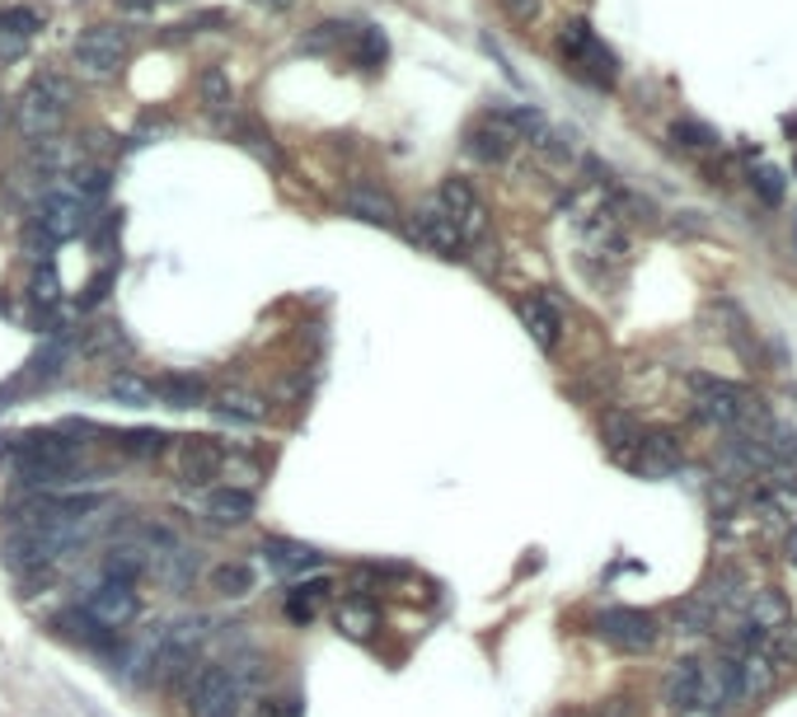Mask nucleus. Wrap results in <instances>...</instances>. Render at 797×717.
Wrapping results in <instances>:
<instances>
[{
  "instance_id": "6e6552de",
  "label": "nucleus",
  "mask_w": 797,
  "mask_h": 717,
  "mask_svg": "<svg viewBox=\"0 0 797 717\" xmlns=\"http://www.w3.org/2000/svg\"><path fill=\"white\" fill-rule=\"evenodd\" d=\"M136 614H142V601H136V591L127 582H104V586H94L90 591V601H85V620L99 624V628H127Z\"/></svg>"
},
{
  "instance_id": "0eeeda50",
  "label": "nucleus",
  "mask_w": 797,
  "mask_h": 717,
  "mask_svg": "<svg viewBox=\"0 0 797 717\" xmlns=\"http://www.w3.org/2000/svg\"><path fill=\"white\" fill-rule=\"evenodd\" d=\"M221 460L226 450L211 441V436H184V441L174 446V474L178 484L188 488H207L211 478H221Z\"/></svg>"
},
{
  "instance_id": "9b49d317",
  "label": "nucleus",
  "mask_w": 797,
  "mask_h": 717,
  "mask_svg": "<svg viewBox=\"0 0 797 717\" xmlns=\"http://www.w3.org/2000/svg\"><path fill=\"white\" fill-rule=\"evenodd\" d=\"M436 202H442V211L451 216L455 226H460V235H465V245L474 235H484V202H478V193L469 188V178H446L442 184V193H436Z\"/></svg>"
},
{
  "instance_id": "7c9ffc66",
  "label": "nucleus",
  "mask_w": 797,
  "mask_h": 717,
  "mask_svg": "<svg viewBox=\"0 0 797 717\" xmlns=\"http://www.w3.org/2000/svg\"><path fill=\"white\" fill-rule=\"evenodd\" d=\"M203 98H207V108H226L230 98H235L230 80H226L221 71H207V75H203Z\"/></svg>"
},
{
  "instance_id": "aec40b11",
  "label": "nucleus",
  "mask_w": 797,
  "mask_h": 717,
  "mask_svg": "<svg viewBox=\"0 0 797 717\" xmlns=\"http://www.w3.org/2000/svg\"><path fill=\"white\" fill-rule=\"evenodd\" d=\"M104 398H113V404H127V408H151L155 404V385L142 381V375H132V371H117L104 381Z\"/></svg>"
},
{
  "instance_id": "dca6fc26",
  "label": "nucleus",
  "mask_w": 797,
  "mask_h": 717,
  "mask_svg": "<svg viewBox=\"0 0 797 717\" xmlns=\"http://www.w3.org/2000/svg\"><path fill=\"white\" fill-rule=\"evenodd\" d=\"M38 29H43V14H38V10H29V6L0 10V52H6V56H19Z\"/></svg>"
},
{
  "instance_id": "39448f33",
  "label": "nucleus",
  "mask_w": 797,
  "mask_h": 717,
  "mask_svg": "<svg viewBox=\"0 0 797 717\" xmlns=\"http://www.w3.org/2000/svg\"><path fill=\"white\" fill-rule=\"evenodd\" d=\"M596 633H601L610 647L629 652V656L652 652V647H656V637H662V628H656L652 614L629 610V605H614V610H605V614H596Z\"/></svg>"
},
{
  "instance_id": "a211bd4d",
  "label": "nucleus",
  "mask_w": 797,
  "mask_h": 717,
  "mask_svg": "<svg viewBox=\"0 0 797 717\" xmlns=\"http://www.w3.org/2000/svg\"><path fill=\"white\" fill-rule=\"evenodd\" d=\"M155 385V404H169V408H193L207 398V385L197 375H159Z\"/></svg>"
},
{
  "instance_id": "f8f14e48",
  "label": "nucleus",
  "mask_w": 797,
  "mask_h": 717,
  "mask_svg": "<svg viewBox=\"0 0 797 717\" xmlns=\"http://www.w3.org/2000/svg\"><path fill=\"white\" fill-rule=\"evenodd\" d=\"M516 310H521V324L535 337V347L553 352L558 337H563V310H558V301H549V295H526Z\"/></svg>"
},
{
  "instance_id": "f03ea898",
  "label": "nucleus",
  "mask_w": 797,
  "mask_h": 717,
  "mask_svg": "<svg viewBox=\"0 0 797 717\" xmlns=\"http://www.w3.org/2000/svg\"><path fill=\"white\" fill-rule=\"evenodd\" d=\"M127 62V29L94 24L75 38V71L85 80H113Z\"/></svg>"
},
{
  "instance_id": "2f4dec72",
  "label": "nucleus",
  "mask_w": 797,
  "mask_h": 717,
  "mask_svg": "<svg viewBox=\"0 0 797 717\" xmlns=\"http://www.w3.org/2000/svg\"><path fill=\"white\" fill-rule=\"evenodd\" d=\"M123 450L127 455H159V450H165V432H127Z\"/></svg>"
},
{
  "instance_id": "f257e3e1",
  "label": "nucleus",
  "mask_w": 797,
  "mask_h": 717,
  "mask_svg": "<svg viewBox=\"0 0 797 717\" xmlns=\"http://www.w3.org/2000/svg\"><path fill=\"white\" fill-rule=\"evenodd\" d=\"M71 113V85L56 71H43L29 80V90L19 94V108H14V127L29 146H52V136L62 132Z\"/></svg>"
},
{
  "instance_id": "6ab92c4d",
  "label": "nucleus",
  "mask_w": 797,
  "mask_h": 717,
  "mask_svg": "<svg viewBox=\"0 0 797 717\" xmlns=\"http://www.w3.org/2000/svg\"><path fill=\"white\" fill-rule=\"evenodd\" d=\"M207 516L216 526H245L253 516V492H239V488H221L207 497Z\"/></svg>"
},
{
  "instance_id": "bb28decb",
  "label": "nucleus",
  "mask_w": 797,
  "mask_h": 717,
  "mask_svg": "<svg viewBox=\"0 0 797 717\" xmlns=\"http://www.w3.org/2000/svg\"><path fill=\"white\" fill-rule=\"evenodd\" d=\"M675 628H681V633H713L717 628L713 610L704 605V595H690V601L675 605Z\"/></svg>"
},
{
  "instance_id": "f704fd0d",
  "label": "nucleus",
  "mask_w": 797,
  "mask_h": 717,
  "mask_svg": "<svg viewBox=\"0 0 797 717\" xmlns=\"http://www.w3.org/2000/svg\"><path fill=\"white\" fill-rule=\"evenodd\" d=\"M127 10H155V6H165V0H123Z\"/></svg>"
},
{
  "instance_id": "f3484780",
  "label": "nucleus",
  "mask_w": 797,
  "mask_h": 717,
  "mask_svg": "<svg viewBox=\"0 0 797 717\" xmlns=\"http://www.w3.org/2000/svg\"><path fill=\"white\" fill-rule=\"evenodd\" d=\"M263 553H268V568H272V572H282V576L310 572V568L324 563V553H319V549H310V544H291V540H268Z\"/></svg>"
},
{
  "instance_id": "b1692460",
  "label": "nucleus",
  "mask_w": 797,
  "mask_h": 717,
  "mask_svg": "<svg viewBox=\"0 0 797 717\" xmlns=\"http://www.w3.org/2000/svg\"><path fill=\"white\" fill-rule=\"evenodd\" d=\"M211 408L221 413V417H230V423H249V427H253V423H263V417H268V404H263V398H258V394H239V389H235V394L226 389Z\"/></svg>"
},
{
  "instance_id": "412c9836",
  "label": "nucleus",
  "mask_w": 797,
  "mask_h": 717,
  "mask_svg": "<svg viewBox=\"0 0 797 717\" xmlns=\"http://www.w3.org/2000/svg\"><path fill=\"white\" fill-rule=\"evenodd\" d=\"M329 591H333V586L324 582V576H314V582L291 586V595H287V614H291L296 624H310L314 614H319V605L329 601Z\"/></svg>"
},
{
  "instance_id": "2eb2a0df",
  "label": "nucleus",
  "mask_w": 797,
  "mask_h": 717,
  "mask_svg": "<svg viewBox=\"0 0 797 717\" xmlns=\"http://www.w3.org/2000/svg\"><path fill=\"white\" fill-rule=\"evenodd\" d=\"M343 207L352 216H362V221L371 226H398V207H394V197L381 193V188H371V184H352L343 193Z\"/></svg>"
},
{
  "instance_id": "423d86ee",
  "label": "nucleus",
  "mask_w": 797,
  "mask_h": 717,
  "mask_svg": "<svg viewBox=\"0 0 797 717\" xmlns=\"http://www.w3.org/2000/svg\"><path fill=\"white\" fill-rule=\"evenodd\" d=\"M85 211H90V202L75 188H48V197L38 202V221L33 226L43 230L52 245H62V239L85 230Z\"/></svg>"
},
{
  "instance_id": "4468645a",
  "label": "nucleus",
  "mask_w": 797,
  "mask_h": 717,
  "mask_svg": "<svg viewBox=\"0 0 797 717\" xmlns=\"http://www.w3.org/2000/svg\"><path fill=\"white\" fill-rule=\"evenodd\" d=\"M662 694L675 713H704V662H675Z\"/></svg>"
},
{
  "instance_id": "7ed1b4c3",
  "label": "nucleus",
  "mask_w": 797,
  "mask_h": 717,
  "mask_svg": "<svg viewBox=\"0 0 797 717\" xmlns=\"http://www.w3.org/2000/svg\"><path fill=\"white\" fill-rule=\"evenodd\" d=\"M558 48H563L568 66L582 75V80H591V85H601V90L614 85V52L591 33V24H582V19H577V24H568L563 33H558Z\"/></svg>"
},
{
  "instance_id": "4be33fe9",
  "label": "nucleus",
  "mask_w": 797,
  "mask_h": 717,
  "mask_svg": "<svg viewBox=\"0 0 797 717\" xmlns=\"http://www.w3.org/2000/svg\"><path fill=\"white\" fill-rule=\"evenodd\" d=\"M207 586L216 595H226V601H245V595L253 591V568L249 563H221V568H211Z\"/></svg>"
},
{
  "instance_id": "5701e85b",
  "label": "nucleus",
  "mask_w": 797,
  "mask_h": 717,
  "mask_svg": "<svg viewBox=\"0 0 797 717\" xmlns=\"http://www.w3.org/2000/svg\"><path fill=\"white\" fill-rule=\"evenodd\" d=\"M146 572V553L136 549V544H117L104 553V582H136V576Z\"/></svg>"
},
{
  "instance_id": "a878e982",
  "label": "nucleus",
  "mask_w": 797,
  "mask_h": 717,
  "mask_svg": "<svg viewBox=\"0 0 797 717\" xmlns=\"http://www.w3.org/2000/svg\"><path fill=\"white\" fill-rule=\"evenodd\" d=\"M671 142L681 146V150H690V155H713V150H717L713 127L694 123V117H681V123H671Z\"/></svg>"
},
{
  "instance_id": "72a5a7b5",
  "label": "nucleus",
  "mask_w": 797,
  "mask_h": 717,
  "mask_svg": "<svg viewBox=\"0 0 797 717\" xmlns=\"http://www.w3.org/2000/svg\"><path fill=\"white\" fill-rule=\"evenodd\" d=\"M503 6H507L516 19H530V14H535V0H503Z\"/></svg>"
},
{
  "instance_id": "1a4fd4ad",
  "label": "nucleus",
  "mask_w": 797,
  "mask_h": 717,
  "mask_svg": "<svg viewBox=\"0 0 797 717\" xmlns=\"http://www.w3.org/2000/svg\"><path fill=\"white\" fill-rule=\"evenodd\" d=\"M413 239L423 249H432V253H442V258H455L465 249V235H460V226L451 221V216L442 211V202H427V207H417L413 211Z\"/></svg>"
},
{
  "instance_id": "ddd939ff",
  "label": "nucleus",
  "mask_w": 797,
  "mask_h": 717,
  "mask_svg": "<svg viewBox=\"0 0 797 717\" xmlns=\"http://www.w3.org/2000/svg\"><path fill=\"white\" fill-rule=\"evenodd\" d=\"M700 595H704V605L713 610V620H717V624H723V620H736V614L746 610V601H751V591H746V576L736 572V568L713 572V582H708Z\"/></svg>"
},
{
  "instance_id": "cd10ccee",
  "label": "nucleus",
  "mask_w": 797,
  "mask_h": 717,
  "mask_svg": "<svg viewBox=\"0 0 797 717\" xmlns=\"http://www.w3.org/2000/svg\"><path fill=\"white\" fill-rule=\"evenodd\" d=\"M221 478H226V488L249 492L258 484V465L249 460V455H226V460H221Z\"/></svg>"
},
{
  "instance_id": "393cba45",
  "label": "nucleus",
  "mask_w": 797,
  "mask_h": 717,
  "mask_svg": "<svg viewBox=\"0 0 797 717\" xmlns=\"http://www.w3.org/2000/svg\"><path fill=\"white\" fill-rule=\"evenodd\" d=\"M338 628H343L348 637H371L375 628H381V610H375L371 601H343L338 605Z\"/></svg>"
},
{
  "instance_id": "c85d7f7f",
  "label": "nucleus",
  "mask_w": 797,
  "mask_h": 717,
  "mask_svg": "<svg viewBox=\"0 0 797 717\" xmlns=\"http://www.w3.org/2000/svg\"><path fill=\"white\" fill-rule=\"evenodd\" d=\"M356 62L366 71H381V62H385V33L381 29H356Z\"/></svg>"
},
{
  "instance_id": "9d476101",
  "label": "nucleus",
  "mask_w": 797,
  "mask_h": 717,
  "mask_svg": "<svg viewBox=\"0 0 797 717\" xmlns=\"http://www.w3.org/2000/svg\"><path fill=\"white\" fill-rule=\"evenodd\" d=\"M516 146H521V136H516V127L507 123L503 108L488 113V117H478V123L469 127V155L484 159V165H503Z\"/></svg>"
},
{
  "instance_id": "20e7f679",
  "label": "nucleus",
  "mask_w": 797,
  "mask_h": 717,
  "mask_svg": "<svg viewBox=\"0 0 797 717\" xmlns=\"http://www.w3.org/2000/svg\"><path fill=\"white\" fill-rule=\"evenodd\" d=\"M188 713L193 717H235L239 708V685L230 680L226 666H197L188 671Z\"/></svg>"
},
{
  "instance_id": "c756f323",
  "label": "nucleus",
  "mask_w": 797,
  "mask_h": 717,
  "mask_svg": "<svg viewBox=\"0 0 797 717\" xmlns=\"http://www.w3.org/2000/svg\"><path fill=\"white\" fill-rule=\"evenodd\" d=\"M751 184H755V193H760L765 207H779V202H784V174L774 169V165H755Z\"/></svg>"
},
{
  "instance_id": "473e14b6",
  "label": "nucleus",
  "mask_w": 797,
  "mask_h": 717,
  "mask_svg": "<svg viewBox=\"0 0 797 717\" xmlns=\"http://www.w3.org/2000/svg\"><path fill=\"white\" fill-rule=\"evenodd\" d=\"M56 301V272H52V263L33 277V305H52Z\"/></svg>"
}]
</instances>
